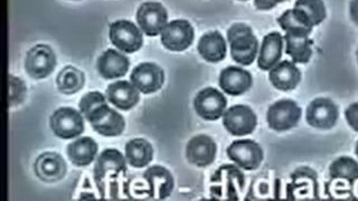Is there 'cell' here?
<instances>
[{"label": "cell", "instance_id": "37", "mask_svg": "<svg viewBox=\"0 0 358 201\" xmlns=\"http://www.w3.org/2000/svg\"><path fill=\"white\" fill-rule=\"evenodd\" d=\"M357 59H358V50H357Z\"/></svg>", "mask_w": 358, "mask_h": 201}, {"label": "cell", "instance_id": "34", "mask_svg": "<svg viewBox=\"0 0 358 201\" xmlns=\"http://www.w3.org/2000/svg\"><path fill=\"white\" fill-rule=\"evenodd\" d=\"M283 1H287V0H255V5L260 10H268Z\"/></svg>", "mask_w": 358, "mask_h": 201}, {"label": "cell", "instance_id": "29", "mask_svg": "<svg viewBox=\"0 0 358 201\" xmlns=\"http://www.w3.org/2000/svg\"><path fill=\"white\" fill-rule=\"evenodd\" d=\"M329 176L333 179H344L352 184L358 179V163L352 158L341 156L330 165Z\"/></svg>", "mask_w": 358, "mask_h": 201}, {"label": "cell", "instance_id": "23", "mask_svg": "<svg viewBox=\"0 0 358 201\" xmlns=\"http://www.w3.org/2000/svg\"><path fill=\"white\" fill-rule=\"evenodd\" d=\"M98 144L92 137H80L67 145V156L76 167H87L94 161Z\"/></svg>", "mask_w": 358, "mask_h": 201}, {"label": "cell", "instance_id": "26", "mask_svg": "<svg viewBox=\"0 0 358 201\" xmlns=\"http://www.w3.org/2000/svg\"><path fill=\"white\" fill-rule=\"evenodd\" d=\"M278 22L287 33L301 34L309 36L313 31V25L310 18L305 11L299 8L285 11L278 18Z\"/></svg>", "mask_w": 358, "mask_h": 201}, {"label": "cell", "instance_id": "32", "mask_svg": "<svg viewBox=\"0 0 358 201\" xmlns=\"http://www.w3.org/2000/svg\"><path fill=\"white\" fill-rule=\"evenodd\" d=\"M106 102V98H104L103 94H101L99 92H91L87 93V95H84L82 100H80V110L83 117H87L90 112L95 109L96 106L100 105L101 103Z\"/></svg>", "mask_w": 358, "mask_h": 201}, {"label": "cell", "instance_id": "4", "mask_svg": "<svg viewBox=\"0 0 358 201\" xmlns=\"http://www.w3.org/2000/svg\"><path fill=\"white\" fill-rule=\"evenodd\" d=\"M301 117V109L291 100H278L268 107L266 121L274 131H287L294 128Z\"/></svg>", "mask_w": 358, "mask_h": 201}, {"label": "cell", "instance_id": "25", "mask_svg": "<svg viewBox=\"0 0 358 201\" xmlns=\"http://www.w3.org/2000/svg\"><path fill=\"white\" fill-rule=\"evenodd\" d=\"M285 54L290 56L294 63L305 64L310 59L311 45L313 40L309 39L308 35L301 34L287 33L285 35Z\"/></svg>", "mask_w": 358, "mask_h": 201}, {"label": "cell", "instance_id": "11", "mask_svg": "<svg viewBox=\"0 0 358 201\" xmlns=\"http://www.w3.org/2000/svg\"><path fill=\"white\" fill-rule=\"evenodd\" d=\"M168 15L159 3H145L140 6L137 22L141 31L148 36H157L167 25Z\"/></svg>", "mask_w": 358, "mask_h": 201}, {"label": "cell", "instance_id": "7", "mask_svg": "<svg viewBox=\"0 0 358 201\" xmlns=\"http://www.w3.org/2000/svg\"><path fill=\"white\" fill-rule=\"evenodd\" d=\"M229 159L244 170H255L263 160V151L260 145L252 140L234 141L227 148Z\"/></svg>", "mask_w": 358, "mask_h": 201}, {"label": "cell", "instance_id": "16", "mask_svg": "<svg viewBox=\"0 0 358 201\" xmlns=\"http://www.w3.org/2000/svg\"><path fill=\"white\" fill-rule=\"evenodd\" d=\"M66 163L59 154L45 152L35 162V173L42 181L56 182L66 173Z\"/></svg>", "mask_w": 358, "mask_h": 201}, {"label": "cell", "instance_id": "35", "mask_svg": "<svg viewBox=\"0 0 358 201\" xmlns=\"http://www.w3.org/2000/svg\"><path fill=\"white\" fill-rule=\"evenodd\" d=\"M350 17L352 22L358 25V0H352L350 3Z\"/></svg>", "mask_w": 358, "mask_h": 201}, {"label": "cell", "instance_id": "1", "mask_svg": "<svg viewBox=\"0 0 358 201\" xmlns=\"http://www.w3.org/2000/svg\"><path fill=\"white\" fill-rule=\"evenodd\" d=\"M227 39L231 46V55L236 63L248 66L255 61L259 43L251 27L245 24H234L227 31Z\"/></svg>", "mask_w": 358, "mask_h": 201}, {"label": "cell", "instance_id": "19", "mask_svg": "<svg viewBox=\"0 0 358 201\" xmlns=\"http://www.w3.org/2000/svg\"><path fill=\"white\" fill-rule=\"evenodd\" d=\"M220 87L227 94H243L252 87V76L248 70L236 66H229L222 70Z\"/></svg>", "mask_w": 358, "mask_h": 201}, {"label": "cell", "instance_id": "38", "mask_svg": "<svg viewBox=\"0 0 358 201\" xmlns=\"http://www.w3.org/2000/svg\"><path fill=\"white\" fill-rule=\"evenodd\" d=\"M242 1H245V0H242Z\"/></svg>", "mask_w": 358, "mask_h": 201}, {"label": "cell", "instance_id": "12", "mask_svg": "<svg viewBox=\"0 0 358 201\" xmlns=\"http://www.w3.org/2000/svg\"><path fill=\"white\" fill-rule=\"evenodd\" d=\"M131 82L143 94L155 93L162 89L165 81L164 70L154 63L138 65L131 73Z\"/></svg>", "mask_w": 358, "mask_h": 201}, {"label": "cell", "instance_id": "22", "mask_svg": "<svg viewBox=\"0 0 358 201\" xmlns=\"http://www.w3.org/2000/svg\"><path fill=\"white\" fill-rule=\"evenodd\" d=\"M145 181L150 184L152 197L157 195L158 199H166L171 195L173 189V178L166 168L154 165L145 171Z\"/></svg>", "mask_w": 358, "mask_h": 201}, {"label": "cell", "instance_id": "20", "mask_svg": "<svg viewBox=\"0 0 358 201\" xmlns=\"http://www.w3.org/2000/svg\"><path fill=\"white\" fill-rule=\"evenodd\" d=\"M268 77L275 89L288 92L291 89H296V85L299 84L301 73L294 63L283 61L272 67Z\"/></svg>", "mask_w": 358, "mask_h": 201}, {"label": "cell", "instance_id": "8", "mask_svg": "<svg viewBox=\"0 0 358 201\" xmlns=\"http://www.w3.org/2000/svg\"><path fill=\"white\" fill-rule=\"evenodd\" d=\"M227 104L225 96L213 87L201 89L194 100V107L197 114L208 121L218 120L224 114Z\"/></svg>", "mask_w": 358, "mask_h": 201}, {"label": "cell", "instance_id": "15", "mask_svg": "<svg viewBox=\"0 0 358 201\" xmlns=\"http://www.w3.org/2000/svg\"><path fill=\"white\" fill-rule=\"evenodd\" d=\"M126 160L122 154L115 149L104 150L99 156L94 167V179L98 186H101L106 176H117L120 172H126Z\"/></svg>", "mask_w": 358, "mask_h": 201}, {"label": "cell", "instance_id": "36", "mask_svg": "<svg viewBox=\"0 0 358 201\" xmlns=\"http://www.w3.org/2000/svg\"><path fill=\"white\" fill-rule=\"evenodd\" d=\"M356 154H357V156H358V141H357V144H356Z\"/></svg>", "mask_w": 358, "mask_h": 201}, {"label": "cell", "instance_id": "14", "mask_svg": "<svg viewBox=\"0 0 358 201\" xmlns=\"http://www.w3.org/2000/svg\"><path fill=\"white\" fill-rule=\"evenodd\" d=\"M186 156L192 165L207 167L215 160L216 144L212 137L205 134L196 135L188 142Z\"/></svg>", "mask_w": 358, "mask_h": 201}, {"label": "cell", "instance_id": "13", "mask_svg": "<svg viewBox=\"0 0 358 201\" xmlns=\"http://www.w3.org/2000/svg\"><path fill=\"white\" fill-rule=\"evenodd\" d=\"M338 119V110L329 98H317L307 109V122L313 128L328 130L335 126Z\"/></svg>", "mask_w": 358, "mask_h": 201}, {"label": "cell", "instance_id": "5", "mask_svg": "<svg viewBox=\"0 0 358 201\" xmlns=\"http://www.w3.org/2000/svg\"><path fill=\"white\" fill-rule=\"evenodd\" d=\"M109 36L112 44L124 53H134L143 44V34L129 20H117L111 24Z\"/></svg>", "mask_w": 358, "mask_h": 201}, {"label": "cell", "instance_id": "2", "mask_svg": "<svg viewBox=\"0 0 358 201\" xmlns=\"http://www.w3.org/2000/svg\"><path fill=\"white\" fill-rule=\"evenodd\" d=\"M85 119L91 123L93 130L103 137H117L126 126L122 115L109 107L106 102L96 106Z\"/></svg>", "mask_w": 358, "mask_h": 201}, {"label": "cell", "instance_id": "27", "mask_svg": "<svg viewBox=\"0 0 358 201\" xmlns=\"http://www.w3.org/2000/svg\"><path fill=\"white\" fill-rule=\"evenodd\" d=\"M154 150L150 143L145 139H134L126 145L127 161L134 168H143L150 163Z\"/></svg>", "mask_w": 358, "mask_h": 201}, {"label": "cell", "instance_id": "17", "mask_svg": "<svg viewBox=\"0 0 358 201\" xmlns=\"http://www.w3.org/2000/svg\"><path fill=\"white\" fill-rule=\"evenodd\" d=\"M130 61L123 54L115 50H108L101 54L96 63L99 74L106 80H115L126 75Z\"/></svg>", "mask_w": 358, "mask_h": 201}, {"label": "cell", "instance_id": "21", "mask_svg": "<svg viewBox=\"0 0 358 201\" xmlns=\"http://www.w3.org/2000/svg\"><path fill=\"white\" fill-rule=\"evenodd\" d=\"M283 37L281 34L274 31L263 39L257 65L261 70H270L279 63L282 56Z\"/></svg>", "mask_w": 358, "mask_h": 201}, {"label": "cell", "instance_id": "31", "mask_svg": "<svg viewBox=\"0 0 358 201\" xmlns=\"http://www.w3.org/2000/svg\"><path fill=\"white\" fill-rule=\"evenodd\" d=\"M26 87L20 78L9 75V104L10 106L22 103L25 98Z\"/></svg>", "mask_w": 358, "mask_h": 201}, {"label": "cell", "instance_id": "6", "mask_svg": "<svg viewBox=\"0 0 358 201\" xmlns=\"http://www.w3.org/2000/svg\"><path fill=\"white\" fill-rule=\"evenodd\" d=\"M55 66V54L48 45H36L26 56V72L31 77L36 80L48 77L50 73L53 72Z\"/></svg>", "mask_w": 358, "mask_h": 201}, {"label": "cell", "instance_id": "24", "mask_svg": "<svg viewBox=\"0 0 358 201\" xmlns=\"http://www.w3.org/2000/svg\"><path fill=\"white\" fill-rule=\"evenodd\" d=\"M199 52L205 61L217 63L225 59L227 43L218 31H210L199 39Z\"/></svg>", "mask_w": 358, "mask_h": 201}, {"label": "cell", "instance_id": "9", "mask_svg": "<svg viewBox=\"0 0 358 201\" xmlns=\"http://www.w3.org/2000/svg\"><path fill=\"white\" fill-rule=\"evenodd\" d=\"M257 122V115L249 106L234 105L224 113V126L236 137L251 134L255 131Z\"/></svg>", "mask_w": 358, "mask_h": 201}, {"label": "cell", "instance_id": "18", "mask_svg": "<svg viewBox=\"0 0 358 201\" xmlns=\"http://www.w3.org/2000/svg\"><path fill=\"white\" fill-rule=\"evenodd\" d=\"M139 89L127 81L110 84L106 89V98L117 109L128 111L137 105L140 100Z\"/></svg>", "mask_w": 358, "mask_h": 201}, {"label": "cell", "instance_id": "10", "mask_svg": "<svg viewBox=\"0 0 358 201\" xmlns=\"http://www.w3.org/2000/svg\"><path fill=\"white\" fill-rule=\"evenodd\" d=\"M194 40V28L187 20H173L162 31V43L167 50L182 52L187 50Z\"/></svg>", "mask_w": 358, "mask_h": 201}, {"label": "cell", "instance_id": "28", "mask_svg": "<svg viewBox=\"0 0 358 201\" xmlns=\"http://www.w3.org/2000/svg\"><path fill=\"white\" fill-rule=\"evenodd\" d=\"M84 74L76 67L67 66L59 72L56 77V84L59 92L63 94H76L83 87Z\"/></svg>", "mask_w": 358, "mask_h": 201}, {"label": "cell", "instance_id": "30", "mask_svg": "<svg viewBox=\"0 0 358 201\" xmlns=\"http://www.w3.org/2000/svg\"><path fill=\"white\" fill-rule=\"evenodd\" d=\"M294 8L305 11L313 26L319 25L326 18V8L322 0H296Z\"/></svg>", "mask_w": 358, "mask_h": 201}, {"label": "cell", "instance_id": "33", "mask_svg": "<svg viewBox=\"0 0 358 201\" xmlns=\"http://www.w3.org/2000/svg\"><path fill=\"white\" fill-rule=\"evenodd\" d=\"M347 122L350 124V128H354L358 132V102L352 104V105L345 112Z\"/></svg>", "mask_w": 358, "mask_h": 201}, {"label": "cell", "instance_id": "3", "mask_svg": "<svg viewBox=\"0 0 358 201\" xmlns=\"http://www.w3.org/2000/svg\"><path fill=\"white\" fill-rule=\"evenodd\" d=\"M50 128L61 139L69 140L81 135L84 121L81 113L72 107H61L54 112L50 120Z\"/></svg>", "mask_w": 358, "mask_h": 201}]
</instances>
